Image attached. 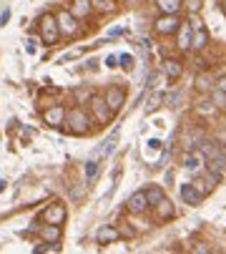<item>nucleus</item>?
I'll list each match as a JSON object with an SVG mask.
<instances>
[{
	"label": "nucleus",
	"mask_w": 226,
	"mask_h": 254,
	"mask_svg": "<svg viewBox=\"0 0 226 254\" xmlns=\"http://www.w3.org/2000/svg\"><path fill=\"white\" fill-rule=\"evenodd\" d=\"M41 237L46 239V244H56L60 239V224H46L41 229Z\"/></svg>",
	"instance_id": "obj_17"
},
{
	"label": "nucleus",
	"mask_w": 226,
	"mask_h": 254,
	"mask_svg": "<svg viewBox=\"0 0 226 254\" xmlns=\"http://www.w3.org/2000/svg\"><path fill=\"white\" fill-rule=\"evenodd\" d=\"M221 10L226 13V0H221Z\"/></svg>",
	"instance_id": "obj_35"
},
{
	"label": "nucleus",
	"mask_w": 226,
	"mask_h": 254,
	"mask_svg": "<svg viewBox=\"0 0 226 254\" xmlns=\"http://www.w3.org/2000/svg\"><path fill=\"white\" fill-rule=\"evenodd\" d=\"M68 124H70L73 133H78V136L88 133V116L83 114V108H73V111H68Z\"/></svg>",
	"instance_id": "obj_2"
},
{
	"label": "nucleus",
	"mask_w": 226,
	"mask_h": 254,
	"mask_svg": "<svg viewBox=\"0 0 226 254\" xmlns=\"http://www.w3.org/2000/svg\"><path fill=\"white\" fill-rule=\"evenodd\" d=\"M126 209H128L131 214H143L146 209H151L146 191H136V194H131V196H128V201H126Z\"/></svg>",
	"instance_id": "obj_7"
},
{
	"label": "nucleus",
	"mask_w": 226,
	"mask_h": 254,
	"mask_svg": "<svg viewBox=\"0 0 226 254\" xmlns=\"http://www.w3.org/2000/svg\"><path fill=\"white\" fill-rule=\"evenodd\" d=\"M91 0H73V5H70V13L75 15V18H86L88 13H91Z\"/></svg>",
	"instance_id": "obj_18"
},
{
	"label": "nucleus",
	"mask_w": 226,
	"mask_h": 254,
	"mask_svg": "<svg viewBox=\"0 0 226 254\" xmlns=\"http://www.w3.org/2000/svg\"><path fill=\"white\" fill-rule=\"evenodd\" d=\"M181 199H183L188 206H199L201 199H204V191H201L196 184H183V187H181Z\"/></svg>",
	"instance_id": "obj_8"
},
{
	"label": "nucleus",
	"mask_w": 226,
	"mask_h": 254,
	"mask_svg": "<svg viewBox=\"0 0 226 254\" xmlns=\"http://www.w3.org/2000/svg\"><path fill=\"white\" fill-rule=\"evenodd\" d=\"M8 20H10V10H8V8H5V10H3V13H0V25H5V23H8Z\"/></svg>",
	"instance_id": "obj_30"
},
{
	"label": "nucleus",
	"mask_w": 226,
	"mask_h": 254,
	"mask_svg": "<svg viewBox=\"0 0 226 254\" xmlns=\"http://www.w3.org/2000/svg\"><path fill=\"white\" fill-rule=\"evenodd\" d=\"M156 8L166 15H178L183 8V0H156Z\"/></svg>",
	"instance_id": "obj_14"
},
{
	"label": "nucleus",
	"mask_w": 226,
	"mask_h": 254,
	"mask_svg": "<svg viewBox=\"0 0 226 254\" xmlns=\"http://www.w3.org/2000/svg\"><path fill=\"white\" fill-rule=\"evenodd\" d=\"M103 98H106V103L111 106V111L116 114V111H121V106L126 103V91H123V88H118V86H108Z\"/></svg>",
	"instance_id": "obj_5"
},
{
	"label": "nucleus",
	"mask_w": 226,
	"mask_h": 254,
	"mask_svg": "<svg viewBox=\"0 0 226 254\" xmlns=\"http://www.w3.org/2000/svg\"><path fill=\"white\" fill-rule=\"evenodd\" d=\"M211 101L216 103V108H224V106H226V93H224V91H219V88H214Z\"/></svg>",
	"instance_id": "obj_25"
},
{
	"label": "nucleus",
	"mask_w": 226,
	"mask_h": 254,
	"mask_svg": "<svg viewBox=\"0 0 226 254\" xmlns=\"http://www.w3.org/2000/svg\"><path fill=\"white\" fill-rule=\"evenodd\" d=\"M116 61H118L116 56H108V58H106V65H108V68H113V65H116Z\"/></svg>",
	"instance_id": "obj_33"
},
{
	"label": "nucleus",
	"mask_w": 226,
	"mask_h": 254,
	"mask_svg": "<svg viewBox=\"0 0 226 254\" xmlns=\"http://www.w3.org/2000/svg\"><path fill=\"white\" fill-rule=\"evenodd\" d=\"M43 219H46V224H63L65 222V206L63 204H53L51 209H46Z\"/></svg>",
	"instance_id": "obj_12"
},
{
	"label": "nucleus",
	"mask_w": 226,
	"mask_h": 254,
	"mask_svg": "<svg viewBox=\"0 0 226 254\" xmlns=\"http://www.w3.org/2000/svg\"><path fill=\"white\" fill-rule=\"evenodd\" d=\"M181 70H183V68H181V63H178L176 58H166V61H164V73L169 76V81H176V78L181 76Z\"/></svg>",
	"instance_id": "obj_15"
},
{
	"label": "nucleus",
	"mask_w": 226,
	"mask_h": 254,
	"mask_svg": "<svg viewBox=\"0 0 226 254\" xmlns=\"http://www.w3.org/2000/svg\"><path fill=\"white\" fill-rule=\"evenodd\" d=\"M121 68H123V70H131V68H133V58H131L128 53L121 56Z\"/></svg>",
	"instance_id": "obj_26"
},
{
	"label": "nucleus",
	"mask_w": 226,
	"mask_h": 254,
	"mask_svg": "<svg viewBox=\"0 0 226 254\" xmlns=\"http://www.w3.org/2000/svg\"><path fill=\"white\" fill-rule=\"evenodd\" d=\"M183 23L178 20V15H166V13H161V18L156 20V33L159 35H173V33H178V28H181Z\"/></svg>",
	"instance_id": "obj_3"
},
{
	"label": "nucleus",
	"mask_w": 226,
	"mask_h": 254,
	"mask_svg": "<svg viewBox=\"0 0 226 254\" xmlns=\"http://www.w3.org/2000/svg\"><path fill=\"white\" fill-rule=\"evenodd\" d=\"M38 28H41V35H43V41L48 43V46H53L56 41H58V35H60V25H58V18L56 15H43L41 18V23H38Z\"/></svg>",
	"instance_id": "obj_1"
},
{
	"label": "nucleus",
	"mask_w": 226,
	"mask_h": 254,
	"mask_svg": "<svg viewBox=\"0 0 226 254\" xmlns=\"http://www.w3.org/2000/svg\"><path fill=\"white\" fill-rule=\"evenodd\" d=\"M206 164V156H204V151L199 149V146H194L191 151L186 154V159H183V166L188 169V171H196V169H201Z\"/></svg>",
	"instance_id": "obj_10"
},
{
	"label": "nucleus",
	"mask_w": 226,
	"mask_h": 254,
	"mask_svg": "<svg viewBox=\"0 0 226 254\" xmlns=\"http://www.w3.org/2000/svg\"><path fill=\"white\" fill-rule=\"evenodd\" d=\"M75 98H78V103H83L86 98H91V91H88V88H86V91L78 88V91H75Z\"/></svg>",
	"instance_id": "obj_28"
},
{
	"label": "nucleus",
	"mask_w": 226,
	"mask_h": 254,
	"mask_svg": "<svg viewBox=\"0 0 226 254\" xmlns=\"http://www.w3.org/2000/svg\"><path fill=\"white\" fill-rule=\"evenodd\" d=\"M154 209H156V216H159V219H164V222H166V219H173V214H176V211H173V204H171L169 199H161Z\"/></svg>",
	"instance_id": "obj_16"
},
{
	"label": "nucleus",
	"mask_w": 226,
	"mask_h": 254,
	"mask_svg": "<svg viewBox=\"0 0 226 254\" xmlns=\"http://www.w3.org/2000/svg\"><path fill=\"white\" fill-rule=\"evenodd\" d=\"M91 111H93L98 124H108L113 119V111H111V106L106 103V98H98V96L91 98Z\"/></svg>",
	"instance_id": "obj_4"
},
{
	"label": "nucleus",
	"mask_w": 226,
	"mask_h": 254,
	"mask_svg": "<svg viewBox=\"0 0 226 254\" xmlns=\"http://www.w3.org/2000/svg\"><path fill=\"white\" fill-rule=\"evenodd\" d=\"M58 25H60V33H65L68 38H73V35H78V30H81V25L75 23V15L73 13H65V10H60L58 15Z\"/></svg>",
	"instance_id": "obj_6"
},
{
	"label": "nucleus",
	"mask_w": 226,
	"mask_h": 254,
	"mask_svg": "<svg viewBox=\"0 0 226 254\" xmlns=\"http://www.w3.org/2000/svg\"><path fill=\"white\" fill-rule=\"evenodd\" d=\"M216 88L226 93V76H224V78H219V83H216Z\"/></svg>",
	"instance_id": "obj_32"
},
{
	"label": "nucleus",
	"mask_w": 226,
	"mask_h": 254,
	"mask_svg": "<svg viewBox=\"0 0 226 254\" xmlns=\"http://www.w3.org/2000/svg\"><path fill=\"white\" fill-rule=\"evenodd\" d=\"M166 98H164V93H154V96H151V101H148V106H146V111L151 114V111H156V108L164 103Z\"/></svg>",
	"instance_id": "obj_23"
},
{
	"label": "nucleus",
	"mask_w": 226,
	"mask_h": 254,
	"mask_svg": "<svg viewBox=\"0 0 226 254\" xmlns=\"http://www.w3.org/2000/svg\"><path fill=\"white\" fill-rule=\"evenodd\" d=\"M146 196H148V204H151V206H156L161 199H166L161 187H148V189H146Z\"/></svg>",
	"instance_id": "obj_21"
},
{
	"label": "nucleus",
	"mask_w": 226,
	"mask_h": 254,
	"mask_svg": "<svg viewBox=\"0 0 226 254\" xmlns=\"http://www.w3.org/2000/svg\"><path fill=\"white\" fill-rule=\"evenodd\" d=\"M148 146H151V149H159V146H161V141H159V138H151V141H148Z\"/></svg>",
	"instance_id": "obj_34"
},
{
	"label": "nucleus",
	"mask_w": 226,
	"mask_h": 254,
	"mask_svg": "<svg viewBox=\"0 0 226 254\" xmlns=\"http://www.w3.org/2000/svg\"><path fill=\"white\" fill-rule=\"evenodd\" d=\"M196 108H199L201 114H214V111H216V103H214V101H209V98H204V101H199V103H196Z\"/></svg>",
	"instance_id": "obj_24"
},
{
	"label": "nucleus",
	"mask_w": 226,
	"mask_h": 254,
	"mask_svg": "<svg viewBox=\"0 0 226 254\" xmlns=\"http://www.w3.org/2000/svg\"><path fill=\"white\" fill-rule=\"evenodd\" d=\"M123 234L116 229V227H111V224H106V227H101L98 229V234H96V242L98 244H113V242H118Z\"/></svg>",
	"instance_id": "obj_11"
},
{
	"label": "nucleus",
	"mask_w": 226,
	"mask_h": 254,
	"mask_svg": "<svg viewBox=\"0 0 226 254\" xmlns=\"http://www.w3.org/2000/svg\"><path fill=\"white\" fill-rule=\"evenodd\" d=\"M116 141H118V131H113V133H111V136L101 143V149H98L96 154H98V156H108L113 149H116Z\"/></svg>",
	"instance_id": "obj_19"
},
{
	"label": "nucleus",
	"mask_w": 226,
	"mask_h": 254,
	"mask_svg": "<svg viewBox=\"0 0 226 254\" xmlns=\"http://www.w3.org/2000/svg\"><path fill=\"white\" fill-rule=\"evenodd\" d=\"M65 119H68V114H65L63 106H51V108H46V114H43V121H46L48 126H56V128H58Z\"/></svg>",
	"instance_id": "obj_9"
},
{
	"label": "nucleus",
	"mask_w": 226,
	"mask_h": 254,
	"mask_svg": "<svg viewBox=\"0 0 226 254\" xmlns=\"http://www.w3.org/2000/svg\"><path fill=\"white\" fill-rule=\"evenodd\" d=\"M98 169H101L98 159H91V161L86 164V181H93V179H96V174H98Z\"/></svg>",
	"instance_id": "obj_22"
},
{
	"label": "nucleus",
	"mask_w": 226,
	"mask_h": 254,
	"mask_svg": "<svg viewBox=\"0 0 226 254\" xmlns=\"http://www.w3.org/2000/svg\"><path fill=\"white\" fill-rule=\"evenodd\" d=\"M188 10L199 13V10H201V0H188Z\"/></svg>",
	"instance_id": "obj_29"
},
{
	"label": "nucleus",
	"mask_w": 226,
	"mask_h": 254,
	"mask_svg": "<svg viewBox=\"0 0 226 254\" xmlns=\"http://www.w3.org/2000/svg\"><path fill=\"white\" fill-rule=\"evenodd\" d=\"M206 46H209V33H206L204 28L194 30V46H191V48H196V51H204Z\"/></svg>",
	"instance_id": "obj_20"
},
{
	"label": "nucleus",
	"mask_w": 226,
	"mask_h": 254,
	"mask_svg": "<svg viewBox=\"0 0 226 254\" xmlns=\"http://www.w3.org/2000/svg\"><path fill=\"white\" fill-rule=\"evenodd\" d=\"M191 46H194V28L188 25V23H183L178 28V48L181 51H188Z\"/></svg>",
	"instance_id": "obj_13"
},
{
	"label": "nucleus",
	"mask_w": 226,
	"mask_h": 254,
	"mask_svg": "<svg viewBox=\"0 0 226 254\" xmlns=\"http://www.w3.org/2000/svg\"><path fill=\"white\" fill-rule=\"evenodd\" d=\"M98 10H113V0H96Z\"/></svg>",
	"instance_id": "obj_27"
},
{
	"label": "nucleus",
	"mask_w": 226,
	"mask_h": 254,
	"mask_svg": "<svg viewBox=\"0 0 226 254\" xmlns=\"http://www.w3.org/2000/svg\"><path fill=\"white\" fill-rule=\"evenodd\" d=\"M166 101H169V106H176V101H178V93H169V96H164Z\"/></svg>",
	"instance_id": "obj_31"
}]
</instances>
